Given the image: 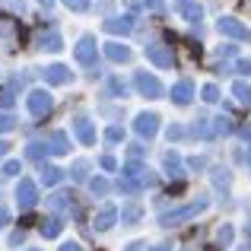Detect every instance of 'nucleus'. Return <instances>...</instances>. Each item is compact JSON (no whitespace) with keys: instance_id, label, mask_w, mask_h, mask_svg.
<instances>
[{"instance_id":"obj_1","label":"nucleus","mask_w":251,"mask_h":251,"mask_svg":"<svg viewBox=\"0 0 251 251\" xmlns=\"http://www.w3.org/2000/svg\"><path fill=\"white\" fill-rule=\"evenodd\" d=\"M201 210H207V201H194V203H184V207L172 210V213H162V226H181L184 220L197 216Z\"/></svg>"},{"instance_id":"obj_2","label":"nucleus","mask_w":251,"mask_h":251,"mask_svg":"<svg viewBox=\"0 0 251 251\" xmlns=\"http://www.w3.org/2000/svg\"><path fill=\"white\" fill-rule=\"evenodd\" d=\"M216 29H220V35L239 38V42H251V29H248V25H242L239 19H232V16H223L220 23H216Z\"/></svg>"},{"instance_id":"obj_3","label":"nucleus","mask_w":251,"mask_h":251,"mask_svg":"<svg viewBox=\"0 0 251 251\" xmlns=\"http://www.w3.org/2000/svg\"><path fill=\"white\" fill-rule=\"evenodd\" d=\"M51 105H54V99H51V92L48 89H32L29 92V111L35 118H45L51 111Z\"/></svg>"},{"instance_id":"obj_4","label":"nucleus","mask_w":251,"mask_h":251,"mask_svg":"<svg viewBox=\"0 0 251 251\" xmlns=\"http://www.w3.org/2000/svg\"><path fill=\"white\" fill-rule=\"evenodd\" d=\"M134 86H137V89H140V92H143L147 99H159L162 92H166V89H162V83L156 80L153 74H143V70H140V74L134 76Z\"/></svg>"},{"instance_id":"obj_5","label":"nucleus","mask_w":251,"mask_h":251,"mask_svg":"<svg viewBox=\"0 0 251 251\" xmlns=\"http://www.w3.org/2000/svg\"><path fill=\"white\" fill-rule=\"evenodd\" d=\"M35 201H38L35 181H32V178H23V181H19V188H16V203H19V210L35 207Z\"/></svg>"},{"instance_id":"obj_6","label":"nucleus","mask_w":251,"mask_h":251,"mask_svg":"<svg viewBox=\"0 0 251 251\" xmlns=\"http://www.w3.org/2000/svg\"><path fill=\"white\" fill-rule=\"evenodd\" d=\"M134 130L140 137H153L156 130H159V115H153V111H143V115H137V121H134Z\"/></svg>"},{"instance_id":"obj_7","label":"nucleus","mask_w":251,"mask_h":251,"mask_svg":"<svg viewBox=\"0 0 251 251\" xmlns=\"http://www.w3.org/2000/svg\"><path fill=\"white\" fill-rule=\"evenodd\" d=\"M147 57L156 64V67H172V61H175V57H172V51L162 42H150L147 45Z\"/></svg>"},{"instance_id":"obj_8","label":"nucleus","mask_w":251,"mask_h":251,"mask_svg":"<svg viewBox=\"0 0 251 251\" xmlns=\"http://www.w3.org/2000/svg\"><path fill=\"white\" fill-rule=\"evenodd\" d=\"M74 54H76V61H80V64H92V61H96V38H92V35H83L80 42H76Z\"/></svg>"},{"instance_id":"obj_9","label":"nucleus","mask_w":251,"mask_h":251,"mask_svg":"<svg viewBox=\"0 0 251 251\" xmlns=\"http://www.w3.org/2000/svg\"><path fill=\"white\" fill-rule=\"evenodd\" d=\"M74 134L80 137V143H86V147H92V143H96V124L89 121V118H76L74 121Z\"/></svg>"},{"instance_id":"obj_10","label":"nucleus","mask_w":251,"mask_h":251,"mask_svg":"<svg viewBox=\"0 0 251 251\" xmlns=\"http://www.w3.org/2000/svg\"><path fill=\"white\" fill-rule=\"evenodd\" d=\"M124 178H130L134 184H153L156 181V178L150 175V169L140 166V162H127V166H124Z\"/></svg>"},{"instance_id":"obj_11","label":"nucleus","mask_w":251,"mask_h":251,"mask_svg":"<svg viewBox=\"0 0 251 251\" xmlns=\"http://www.w3.org/2000/svg\"><path fill=\"white\" fill-rule=\"evenodd\" d=\"M42 76H45V83H48V86H64V83L70 80V70L64 67V64H51V67L42 70Z\"/></svg>"},{"instance_id":"obj_12","label":"nucleus","mask_w":251,"mask_h":251,"mask_svg":"<svg viewBox=\"0 0 251 251\" xmlns=\"http://www.w3.org/2000/svg\"><path fill=\"white\" fill-rule=\"evenodd\" d=\"M191 96H194V83L191 80H178L175 86H172V102L175 105H188Z\"/></svg>"},{"instance_id":"obj_13","label":"nucleus","mask_w":251,"mask_h":251,"mask_svg":"<svg viewBox=\"0 0 251 251\" xmlns=\"http://www.w3.org/2000/svg\"><path fill=\"white\" fill-rule=\"evenodd\" d=\"M130 29H134V19H130V16H111V19H105V32H111V35H127Z\"/></svg>"},{"instance_id":"obj_14","label":"nucleus","mask_w":251,"mask_h":251,"mask_svg":"<svg viewBox=\"0 0 251 251\" xmlns=\"http://www.w3.org/2000/svg\"><path fill=\"white\" fill-rule=\"evenodd\" d=\"M105 54H108V61H115V64H124V61H130V48H127V45H121V42H111V45H105Z\"/></svg>"},{"instance_id":"obj_15","label":"nucleus","mask_w":251,"mask_h":251,"mask_svg":"<svg viewBox=\"0 0 251 251\" xmlns=\"http://www.w3.org/2000/svg\"><path fill=\"white\" fill-rule=\"evenodd\" d=\"M115 220H118V210L115 207H102V210H99V216H96V229H99V232H105V229L115 226Z\"/></svg>"},{"instance_id":"obj_16","label":"nucleus","mask_w":251,"mask_h":251,"mask_svg":"<svg viewBox=\"0 0 251 251\" xmlns=\"http://www.w3.org/2000/svg\"><path fill=\"white\" fill-rule=\"evenodd\" d=\"M51 153H57V156L70 153V140H67L64 130H54V134H51Z\"/></svg>"},{"instance_id":"obj_17","label":"nucleus","mask_w":251,"mask_h":251,"mask_svg":"<svg viewBox=\"0 0 251 251\" xmlns=\"http://www.w3.org/2000/svg\"><path fill=\"white\" fill-rule=\"evenodd\" d=\"M178 6H181V13H184V19H188V23H201V6L194 3V0H178Z\"/></svg>"},{"instance_id":"obj_18","label":"nucleus","mask_w":251,"mask_h":251,"mask_svg":"<svg viewBox=\"0 0 251 251\" xmlns=\"http://www.w3.org/2000/svg\"><path fill=\"white\" fill-rule=\"evenodd\" d=\"M61 35H57V32H48V35H42V38H38V48H45V51H57V48H61Z\"/></svg>"},{"instance_id":"obj_19","label":"nucleus","mask_w":251,"mask_h":251,"mask_svg":"<svg viewBox=\"0 0 251 251\" xmlns=\"http://www.w3.org/2000/svg\"><path fill=\"white\" fill-rule=\"evenodd\" d=\"M48 203L54 210H67V207H74V194H70V191H61V194H54Z\"/></svg>"},{"instance_id":"obj_20","label":"nucleus","mask_w":251,"mask_h":251,"mask_svg":"<svg viewBox=\"0 0 251 251\" xmlns=\"http://www.w3.org/2000/svg\"><path fill=\"white\" fill-rule=\"evenodd\" d=\"M61 178H64V172L57 169V166H45V172H42V181L48 184V188H51V184H57Z\"/></svg>"},{"instance_id":"obj_21","label":"nucleus","mask_w":251,"mask_h":251,"mask_svg":"<svg viewBox=\"0 0 251 251\" xmlns=\"http://www.w3.org/2000/svg\"><path fill=\"white\" fill-rule=\"evenodd\" d=\"M232 92H235V99H239L242 105H251V86L248 83H235Z\"/></svg>"},{"instance_id":"obj_22","label":"nucleus","mask_w":251,"mask_h":251,"mask_svg":"<svg viewBox=\"0 0 251 251\" xmlns=\"http://www.w3.org/2000/svg\"><path fill=\"white\" fill-rule=\"evenodd\" d=\"M166 169H169V175H181V156L166 153Z\"/></svg>"},{"instance_id":"obj_23","label":"nucleus","mask_w":251,"mask_h":251,"mask_svg":"<svg viewBox=\"0 0 251 251\" xmlns=\"http://www.w3.org/2000/svg\"><path fill=\"white\" fill-rule=\"evenodd\" d=\"M42 235L45 239H57V235H61V220H48L42 226Z\"/></svg>"},{"instance_id":"obj_24","label":"nucleus","mask_w":251,"mask_h":251,"mask_svg":"<svg viewBox=\"0 0 251 251\" xmlns=\"http://www.w3.org/2000/svg\"><path fill=\"white\" fill-rule=\"evenodd\" d=\"M16 89H19V83L13 80L3 92H0V105H3V108H6V105H13V99H16Z\"/></svg>"},{"instance_id":"obj_25","label":"nucleus","mask_w":251,"mask_h":251,"mask_svg":"<svg viewBox=\"0 0 251 251\" xmlns=\"http://www.w3.org/2000/svg\"><path fill=\"white\" fill-rule=\"evenodd\" d=\"M213 127H216V134H232V130H235V124H232V118L220 115V118H216V124H213Z\"/></svg>"},{"instance_id":"obj_26","label":"nucleus","mask_w":251,"mask_h":251,"mask_svg":"<svg viewBox=\"0 0 251 251\" xmlns=\"http://www.w3.org/2000/svg\"><path fill=\"white\" fill-rule=\"evenodd\" d=\"M89 191H92V194H108L111 184L105 181V178H92V181H89Z\"/></svg>"},{"instance_id":"obj_27","label":"nucleus","mask_w":251,"mask_h":251,"mask_svg":"<svg viewBox=\"0 0 251 251\" xmlns=\"http://www.w3.org/2000/svg\"><path fill=\"white\" fill-rule=\"evenodd\" d=\"M121 220H124V223H137V220H140V207H137V203L124 207V210H121Z\"/></svg>"},{"instance_id":"obj_28","label":"nucleus","mask_w":251,"mask_h":251,"mask_svg":"<svg viewBox=\"0 0 251 251\" xmlns=\"http://www.w3.org/2000/svg\"><path fill=\"white\" fill-rule=\"evenodd\" d=\"M16 127V118L10 115V111H0V134H6V130Z\"/></svg>"},{"instance_id":"obj_29","label":"nucleus","mask_w":251,"mask_h":251,"mask_svg":"<svg viewBox=\"0 0 251 251\" xmlns=\"http://www.w3.org/2000/svg\"><path fill=\"white\" fill-rule=\"evenodd\" d=\"M64 6L74 13H83V10H89V0H64Z\"/></svg>"},{"instance_id":"obj_30","label":"nucleus","mask_w":251,"mask_h":251,"mask_svg":"<svg viewBox=\"0 0 251 251\" xmlns=\"http://www.w3.org/2000/svg\"><path fill=\"white\" fill-rule=\"evenodd\" d=\"M105 137H108V143H118V140H124V130L118 127V124H111V127L105 130Z\"/></svg>"},{"instance_id":"obj_31","label":"nucleus","mask_w":251,"mask_h":251,"mask_svg":"<svg viewBox=\"0 0 251 251\" xmlns=\"http://www.w3.org/2000/svg\"><path fill=\"white\" fill-rule=\"evenodd\" d=\"M19 172H23L19 159H6V162H3V175H19Z\"/></svg>"},{"instance_id":"obj_32","label":"nucleus","mask_w":251,"mask_h":251,"mask_svg":"<svg viewBox=\"0 0 251 251\" xmlns=\"http://www.w3.org/2000/svg\"><path fill=\"white\" fill-rule=\"evenodd\" d=\"M216 99H220V89H216L213 83H207L203 86V102H216Z\"/></svg>"},{"instance_id":"obj_33","label":"nucleus","mask_w":251,"mask_h":251,"mask_svg":"<svg viewBox=\"0 0 251 251\" xmlns=\"http://www.w3.org/2000/svg\"><path fill=\"white\" fill-rule=\"evenodd\" d=\"M25 156H29V159H42V156H45L42 143H29V150H25Z\"/></svg>"},{"instance_id":"obj_34","label":"nucleus","mask_w":251,"mask_h":251,"mask_svg":"<svg viewBox=\"0 0 251 251\" xmlns=\"http://www.w3.org/2000/svg\"><path fill=\"white\" fill-rule=\"evenodd\" d=\"M194 134H197V137H210V124H207V118H201V121L194 124Z\"/></svg>"},{"instance_id":"obj_35","label":"nucleus","mask_w":251,"mask_h":251,"mask_svg":"<svg viewBox=\"0 0 251 251\" xmlns=\"http://www.w3.org/2000/svg\"><path fill=\"white\" fill-rule=\"evenodd\" d=\"M108 89L115 92V96H124V92H127V86H124V83H121V80H118V76H115V80L108 83Z\"/></svg>"},{"instance_id":"obj_36","label":"nucleus","mask_w":251,"mask_h":251,"mask_svg":"<svg viewBox=\"0 0 251 251\" xmlns=\"http://www.w3.org/2000/svg\"><path fill=\"white\" fill-rule=\"evenodd\" d=\"M216 239H220V245H229V242H232V229H229V226H223Z\"/></svg>"},{"instance_id":"obj_37","label":"nucleus","mask_w":251,"mask_h":251,"mask_svg":"<svg viewBox=\"0 0 251 251\" xmlns=\"http://www.w3.org/2000/svg\"><path fill=\"white\" fill-rule=\"evenodd\" d=\"M99 166L108 169V172H115V169H118V162H115V156H102V159H99Z\"/></svg>"},{"instance_id":"obj_38","label":"nucleus","mask_w":251,"mask_h":251,"mask_svg":"<svg viewBox=\"0 0 251 251\" xmlns=\"http://www.w3.org/2000/svg\"><path fill=\"white\" fill-rule=\"evenodd\" d=\"M181 137H184V127H178V124H175V127H169V143L172 140H181Z\"/></svg>"},{"instance_id":"obj_39","label":"nucleus","mask_w":251,"mask_h":251,"mask_svg":"<svg viewBox=\"0 0 251 251\" xmlns=\"http://www.w3.org/2000/svg\"><path fill=\"white\" fill-rule=\"evenodd\" d=\"M86 169H89L86 162H76V166H74V178H80V181H83V178H86Z\"/></svg>"},{"instance_id":"obj_40","label":"nucleus","mask_w":251,"mask_h":251,"mask_svg":"<svg viewBox=\"0 0 251 251\" xmlns=\"http://www.w3.org/2000/svg\"><path fill=\"white\" fill-rule=\"evenodd\" d=\"M188 166L191 169H203V166H207V159H203V156H194V159H188Z\"/></svg>"},{"instance_id":"obj_41","label":"nucleus","mask_w":251,"mask_h":251,"mask_svg":"<svg viewBox=\"0 0 251 251\" xmlns=\"http://www.w3.org/2000/svg\"><path fill=\"white\" fill-rule=\"evenodd\" d=\"M239 74H248L251 76V61H239Z\"/></svg>"},{"instance_id":"obj_42","label":"nucleus","mask_w":251,"mask_h":251,"mask_svg":"<svg viewBox=\"0 0 251 251\" xmlns=\"http://www.w3.org/2000/svg\"><path fill=\"white\" fill-rule=\"evenodd\" d=\"M6 223H10V213H6V210H3V207H0V229H3V226H6Z\"/></svg>"},{"instance_id":"obj_43","label":"nucleus","mask_w":251,"mask_h":251,"mask_svg":"<svg viewBox=\"0 0 251 251\" xmlns=\"http://www.w3.org/2000/svg\"><path fill=\"white\" fill-rule=\"evenodd\" d=\"M61 251H83V248L76 245V242H67V245H61Z\"/></svg>"},{"instance_id":"obj_44","label":"nucleus","mask_w":251,"mask_h":251,"mask_svg":"<svg viewBox=\"0 0 251 251\" xmlns=\"http://www.w3.org/2000/svg\"><path fill=\"white\" fill-rule=\"evenodd\" d=\"M6 150H10V143H3V140H0V159L6 156Z\"/></svg>"},{"instance_id":"obj_45","label":"nucleus","mask_w":251,"mask_h":251,"mask_svg":"<svg viewBox=\"0 0 251 251\" xmlns=\"http://www.w3.org/2000/svg\"><path fill=\"white\" fill-rule=\"evenodd\" d=\"M153 251H172V248H169V245H156Z\"/></svg>"},{"instance_id":"obj_46","label":"nucleus","mask_w":251,"mask_h":251,"mask_svg":"<svg viewBox=\"0 0 251 251\" xmlns=\"http://www.w3.org/2000/svg\"><path fill=\"white\" fill-rule=\"evenodd\" d=\"M38 3H42V6H51V0H38Z\"/></svg>"},{"instance_id":"obj_47","label":"nucleus","mask_w":251,"mask_h":251,"mask_svg":"<svg viewBox=\"0 0 251 251\" xmlns=\"http://www.w3.org/2000/svg\"><path fill=\"white\" fill-rule=\"evenodd\" d=\"M245 159H248V162H251V150H248V153H245Z\"/></svg>"},{"instance_id":"obj_48","label":"nucleus","mask_w":251,"mask_h":251,"mask_svg":"<svg viewBox=\"0 0 251 251\" xmlns=\"http://www.w3.org/2000/svg\"><path fill=\"white\" fill-rule=\"evenodd\" d=\"M29 251H35V248H29Z\"/></svg>"},{"instance_id":"obj_49","label":"nucleus","mask_w":251,"mask_h":251,"mask_svg":"<svg viewBox=\"0 0 251 251\" xmlns=\"http://www.w3.org/2000/svg\"><path fill=\"white\" fill-rule=\"evenodd\" d=\"M248 232H251V229H248Z\"/></svg>"}]
</instances>
